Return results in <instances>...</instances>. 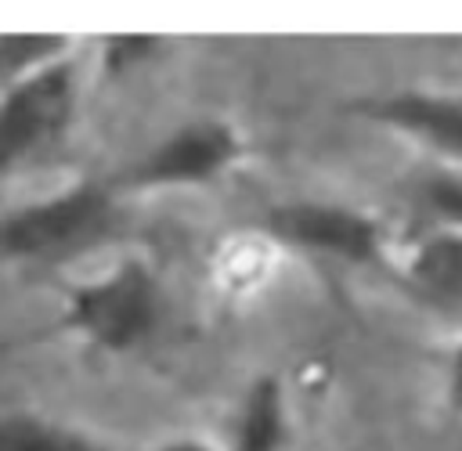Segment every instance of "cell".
<instances>
[{
  "label": "cell",
  "mask_w": 462,
  "mask_h": 451,
  "mask_svg": "<svg viewBox=\"0 0 462 451\" xmlns=\"http://www.w3.org/2000/svg\"><path fill=\"white\" fill-rule=\"evenodd\" d=\"M408 278L433 307L462 314V235H440L426 242L415 253Z\"/></svg>",
  "instance_id": "obj_7"
},
{
  "label": "cell",
  "mask_w": 462,
  "mask_h": 451,
  "mask_svg": "<svg viewBox=\"0 0 462 451\" xmlns=\"http://www.w3.org/2000/svg\"><path fill=\"white\" fill-rule=\"evenodd\" d=\"M0 451H101V447L61 422L14 411L0 419Z\"/></svg>",
  "instance_id": "obj_8"
},
{
  "label": "cell",
  "mask_w": 462,
  "mask_h": 451,
  "mask_svg": "<svg viewBox=\"0 0 462 451\" xmlns=\"http://www.w3.org/2000/svg\"><path fill=\"white\" fill-rule=\"evenodd\" d=\"M155 321V285L144 263L126 260L97 281L72 289L69 325L105 350H126Z\"/></svg>",
  "instance_id": "obj_3"
},
{
  "label": "cell",
  "mask_w": 462,
  "mask_h": 451,
  "mask_svg": "<svg viewBox=\"0 0 462 451\" xmlns=\"http://www.w3.org/2000/svg\"><path fill=\"white\" fill-rule=\"evenodd\" d=\"M166 451H206L202 444H173V447H166Z\"/></svg>",
  "instance_id": "obj_14"
},
{
  "label": "cell",
  "mask_w": 462,
  "mask_h": 451,
  "mask_svg": "<svg viewBox=\"0 0 462 451\" xmlns=\"http://www.w3.org/2000/svg\"><path fill=\"white\" fill-rule=\"evenodd\" d=\"M155 40L152 36H116L112 40V51H108V61L112 65H123L126 58H141Z\"/></svg>",
  "instance_id": "obj_12"
},
{
  "label": "cell",
  "mask_w": 462,
  "mask_h": 451,
  "mask_svg": "<svg viewBox=\"0 0 462 451\" xmlns=\"http://www.w3.org/2000/svg\"><path fill=\"white\" fill-rule=\"evenodd\" d=\"M430 202L451 216V220H462V177H437L430 188H426Z\"/></svg>",
  "instance_id": "obj_11"
},
{
  "label": "cell",
  "mask_w": 462,
  "mask_h": 451,
  "mask_svg": "<svg viewBox=\"0 0 462 451\" xmlns=\"http://www.w3.org/2000/svg\"><path fill=\"white\" fill-rule=\"evenodd\" d=\"M69 40L58 32H0V83H14L65 58Z\"/></svg>",
  "instance_id": "obj_9"
},
{
  "label": "cell",
  "mask_w": 462,
  "mask_h": 451,
  "mask_svg": "<svg viewBox=\"0 0 462 451\" xmlns=\"http://www.w3.org/2000/svg\"><path fill=\"white\" fill-rule=\"evenodd\" d=\"M375 115L422 133L426 141L440 144L451 155H462V101L404 94V97H393V101L375 105Z\"/></svg>",
  "instance_id": "obj_6"
},
{
  "label": "cell",
  "mask_w": 462,
  "mask_h": 451,
  "mask_svg": "<svg viewBox=\"0 0 462 451\" xmlns=\"http://www.w3.org/2000/svg\"><path fill=\"white\" fill-rule=\"evenodd\" d=\"M451 404L462 408V350H458V357L451 364Z\"/></svg>",
  "instance_id": "obj_13"
},
{
  "label": "cell",
  "mask_w": 462,
  "mask_h": 451,
  "mask_svg": "<svg viewBox=\"0 0 462 451\" xmlns=\"http://www.w3.org/2000/svg\"><path fill=\"white\" fill-rule=\"evenodd\" d=\"M235 155V137L220 123H195L166 137L152 155H144L126 180L130 184H188L213 177Z\"/></svg>",
  "instance_id": "obj_4"
},
{
  "label": "cell",
  "mask_w": 462,
  "mask_h": 451,
  "mask_svg": "<svg viewBox=\"0 0 462 451\" xmlns=\"http://www.w3.org/2000/svg\"><path fill=\"white\" fill-rule=\"evenodd\" d=\"M76 108V69L69 58L51 61L4 87L0 97V173L22 166L54 144Z\"/></svg>",
  "instance_id": "obj_2"
},
{
  "label": "cell",
  "mask_w": 462,
  "mask_h": 451,
  "mask_svg": "<svg viewBox=\"0 0 462 451\" xmlns=\"http://www.w3.org/2000/svg\"><path fill=\"white\" fill-rule=\"evenodd\" d=\"M278 433H282V419H278V390L271 379H263L253 397H249V408H245V419H242V444L238 451H271L278 444Z\"/></svg>",
  "instance_id": "obj_10"
},
{
  "label": "cell",
  "mask_w": 462,
  "mask_h": 451,
  "mask_svg": "<svg viewBox=\"0 0 462 451\" xmlns=\"http://www.w3.org/2000/svg\"><path fill=\"white\" fill-rule=\"evenodd\" d=\"M112 224V198L101 184H72L51 198L29 202L0 216V256L7 260H51L65 256Z\"/></svg>",
  "instance_id": "obj_1"
},
{
  "label": "cell",
  "mask_w": 462,
  "mask_h": 451,
  "mask_svg": "<svg viewBox=\"0 0 462 451\" xmlns=\"http://www.w3.org/2000/svg\"><path fill=\"white\" fill-rule=\"evenodd\" d=\"M271 231L292 245H307V249H321L332 256H350V260H365L375 249V227L372 220L350 213V209H336V206H318V202H296V206H282L271 213Z\"/></svg>",
  "instance_id": "obj_5"
}]
</instances>
